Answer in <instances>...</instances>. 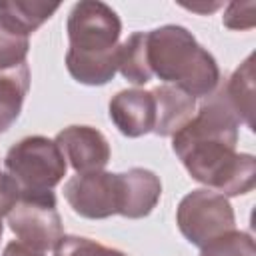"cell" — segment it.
I'll list each match as a JSON object with an SVG mask.
<instances>
[{
    "label": "cell",
    "mask_w": 256,
    "mask_h": 256,
    "mask_svg": "<svg viewBox=\"0 0 256 256\" xmlns=\"http://www.w3.org/2000/svg\"><path fill=\"white\" fill-rule=\"evenodd\" d=\"M238 128V116L218 90L172 136V150L192 180L226 198L248 194L256 184V158L236 152Z\"/></svg>",
    "instance_id": "obj_1"
},
{
    "label": "cell",
    "mask_w": 256,
    "mask_h": 256,
    "mask_svg": "<svg viewBox=\"0 0 256 256\" xmlns=\"http://www.w3.org/2000/svg\"><path fill=\"white\" fill-rule=\"evenodd\" d=\"M70 48L66 68L84 86H104L118 72V40L122 22L104 2L82 0L72 6L66 22Z\"/></svg>",
    "instance_id": "obj_2"
},
{
    "label": "cell",
    "mask_w": 256,
    "mask_h": 256,
    "mask_svg": "<svg viewBox=\"0 0 256 256\" xmlns=\"http://www.w3.org/2000/svg\"><path fill=\"white\" fill-rule=\"evenodd\" d=\"M146 58L152 76L196 98H208L220 84L216 58L202 48L190 30L166 24L146 32Z\"/></svg>",
    "instance_id": "obj_3"
},
{
    "label": "cell",
    "mask_w": 256,
    "mask_h": 256,
    "mask_svg": "<svg viewBox=\"0 0 256 256\" xmlns=\"http://www.w3.org/2000/svg\"><path fill=\"white\" fill-rule=\"evenodd\" d=\"M4 166L20 196L52 192L64 180L68 168L58 144L46 136H28L16 142L4 158Z\"/></svg>",
    "instance_id": "obj_4"
},
{
    "label": "cell",
    "mask_w": 256,
    "mask_h": 256,
    "mask_svg": "<svg viewBox=\"0 0 256 256\" xmlns=\"http://www.w3.org/2000/svg\"><path fill=\"white\" fill-rule=\"evenodd\" d=\"M176 224L192 246L204 248L212 240L236 230V216L226 196L198 188L180 200Z\"/></svg>",
    "instance_id": "obj_5"
},
{
    "label": "cell",
    "mask_w": 256,
    "mask_h": 256,
    "mask_svg": "<svg viewBox=\"0 0 256 256\" xmlns=\"http://www.w3.org/2000/svg\"><path fill=\"white\" fill-rule=\"evenodd\" d=\"M6 218L18 242L42 254L54 250L64 236L54 192L40 196H20Z\"/></svg>",
    "instance_id": "obj_6"
},
{
    "label": "cell",
    "mask_w": 256,
    "mask_h": 256,
    "mask_svg": "<svg viewBox=\"0 0 256 256\" xmlns=\"http://www.w3.org/2000/svg\"><path fill=\"white\" fill-rule=\"evenodd\" d=\"M64 198L70 208L88 220H104L120 210V174L88 172L76 174L64 184Z\"/></svg>",
    "instance_id": "obj_7"
},
{
    "label": "cell",
    "mask_w": 256,
    "mask_h": 256,
    "mask_svg": "<svg viewBox=\"0 0 256 256\" xmlns=\"http://www.w3.org/2000/svg\"><path fill=\"white\" fill-rule=\"evenodd\" d=\"M54 142L76 174L100 172L110 162V144L106 136L92 126H68L58 132Z\"/></svg>",
    "instance_id": "obj_8"
},
{
    "label": "cell",
    "mask_w": 256,
    "mask_h": 256,
    "mask_svg": "<svg viewBox=\"0 0 256 256\" xmlns=\"http://www.w3.org/2000/svg\"><path fill=\"white\" fill-rule=\"evenodd\" d=\"M108 114L120 134L128 138H140L154 130L156 104L148 90L132 88L120 90L108 104Z\"/></svg>",
    "instance_id": "obj_9"
},
{
    "label": "cell",
    "mask_w": 256,
    "mask_h": 256,
    "mask_svg": "<svg viewBox=\"0 0 256 256\" xmlns=\"http://www.w3.org/2000/svg\"><path fill=\"white\" fill-rule=\"evenodd\" d=\"M162 196L160 178L148 168H130L120 174V210L118 214L130 220L146 218Z\"/></svg>",
    "instance_id": "obj_10"
},
{
    "label": "cell",
    "mask_w": 256,
    "mask_h": 256,
    "mask_svg": "<svg viewBox=\"0 0 256 256\" xmlns=\"http://www.w3.org/2000/svg\"><path fill=\"white\" fill-rule=\"evenodd\" d=\"M150 92L156 104V122L152 132L162 138H172L192 120L196 112V100L170 84H162Z\"/></svg>",
    "instance_id": "obj_11"
},
{
    "label": "cell",
    "mask_w": 256,
    "mask_h": 256,
    "mask_svg": "<svg viewBox=\"0 0 256 256\" xmlns=\"http://www.w3.org/2000/svg\"><path fill=\"white\" fill-rule=\"evenodd\" d=\"M222 94L238 116L240 124L244 122L250 130H254V56H248L240 64V68L222 88Z\"/></svg>",
    "instance_id": "obj_12"
},
{
    "label": "cell",
    "mask_w": 256,
    "mask_h": 256,
    "mask_svg": "<svg viewBox=\"0 0 256 256\" xmlns=\"http://www.w3.org/2000/svg\"><path fill=\"white\" fill-rule=\"evenodd\" d=\"M58 8L60 4L48 2H0V22L10 30L30 38V34H34L46 20H50Z\"/></svg>",
    "instance_id": "obj_13"
},
{
    "label": "cell",
    "mask_w": 256,
    "mask_h": 256,
    "mask_svg": "<svg viewBox=\"0 0 256 256\" xmlns=\"http://www.w3.org/2000/svg\"><path fill=\"white\" fill-rule=\"evenodd\" d=\"M30 90V68L28 64L0 72V134H4L18 120L24 98Z\"/></svg>",
    "instance_id": "obj_14"
},
{
    "label": "cell",
    "mask_w": 256,
    "mask_h": 256,
    "mask_svg": "<svg viewBox=\"0 0 256 256\" xmlns=\"http://www.w3.org/2000/svg\"><path fill=\"white\" fill-rule=\"evenodd\" d=\"M118 72L134 86H144L152 80L146 58V32H134L118 48Z\"/></svg>",
    "instance_id": "obj_15"
},
{
    "label": "cell",
    "mask_w": 256,
    "mask_h": 256,
    "mask_svg": "<svg viewBox=\"0 0 256 256\" xmlns=\"http://www.w3.org/2000/svg\"><path fill=\"white\" fill-rule=\"evenodd\" d=\"M30 50V38L22 36L0 22V72L16 70L26 62Z\"/></svg>",
    "instance_id": "obj_16"
},
{
    "label": "cell",
    "mask_w": 256,
    "mask_h": 256,
    "mask_svg": "<svg viewBox=\"0 0 256 256\" xmlns=\"http://www.w3.org/2000/svg\"><path fill=\"white\" fill-rule=\"evenodd\" d=\"M200 256H256V246L254 240L248 232L232 230L204 248H200Z\"/></svg>",
    "instance_id": "obj_17"
},
{
    "label": "cell",
    "mask_w": 256,
    "mask_h": 256,
    "mask_svg": "<svg viewBox=\"0 0 256 256\" xmlns=\"http://www.w3.org/2000/svg\"><path fill=\"white\" fill-rule=\"evenodd\" d=\"M54 256H128V254L116 248H108L92 238L62 236V240L54 248Z\"/></svg>",
    "instance_id": "obj_18"
},
{
    "label": "cell",
    "mask_w": 256,
    "mask_h": 256,
    "mask_svg": "<svg viewBox=\"0 0 256 256\" xmlns=\"http://www.w3.org/2000/svg\"><path fill=\"white\" fill-rule=\"evenodd\" d=\"M254 10H256L254 2H242V4L240 2H232V4H228L222 22L230 30H250L256 24Z\"/></svg>",
    "instance_id": "obj_19"
},
{
    "label": "cell",
    "mask_w": 256,
    "mask_h": 256,
    "mask_svg": "<svg viewBox=\"0 0 256 256\" xmlns=\"http://www.w3.org/2000/svg\"><path fill=\"white\" fill-rule=\"evenodd\" d=\"M18 198H20V192L14 180L6 172H0V218L8 216V212L14 208Z\"/></svg>",
    "instance_id": "obj_20"
},
{
    "label": "cell",
    "mask_w": 256,
    "mask_h": 256,
    "mask_svg": "<svg viewBox=\"0 0 256 256\" xmlns=\"http://www.w3.org/2000/svg\"><path fill=\"white\" fill-rule=\"evenodd\" d=\"M2 256H44V254L38 252V250H32L30 246H26V244H22V242H10V244L4 248Z\"/></svg>",
    "instance_id": "obj_21"
},
{
    "label": "cell",
    "mask_w": 256,
    "mask_h": 256,
    "mask_svg": "<svg viewBox=\"0 0 256 256\" xmlns=\"http://www.w3.org/2000/svg\"><path fill=\"white\" fill-rule=\"evenodd\" d=\"M2 232H4V226H2V218H0V238H2Z\"/></svg>",
    "instance_id": "obj_22"
}]
</instances>
